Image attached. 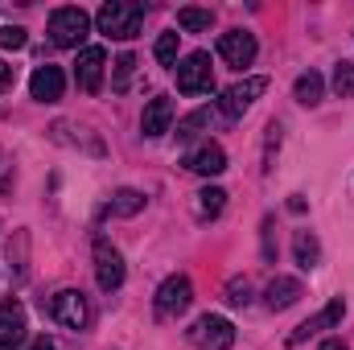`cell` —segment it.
<instances>
[{
    "instance_id": "obj_25",
    "label": "cell",
    "mask_w": 354,
    "mask_h": 350,
    "mask_svg": "<svg viewBox=\"0 0 354 350\" xmlns=\"http://www.w3.org/2000/svg\"><path fill=\"white\" fill-rule=\"evenodd\" d=\"M132 71H136V54H120V58H115V79H111V87L124 91L128 79H132Z\"/></svg>"
},
{
    "instance_id": "obj_5",
    "label": "cell",
    "mask_w": 354,
    "mask_h": 350,
    "mask_svg": "<svg viewBox=\"0 0 354 350\" xmlns=\"http://www.w3.org/2000/svg\"><path fill=\"white\" fill-rule=\"evenodd\" d=\"M50 317H54L58 326H66V330H83V326L91 322L87 297H83L79 288H62V293H54V301H50Z\"/></svg>"
},
{
    "instance_id": "obj_10",
    "label": "cell",
    "mask_w": 354,
    "mask_h": 350,
    "mask_svg": "<svg viewBox=\"0 0 354 350\" xmlns=\"http://www.w3.org/2000/svg\"><path fill=\"white\" fill-rule=\"evenodd\" d=\"M25 342V309L17 297L0 301V350H17Z\"/></svg>"
},
{
    "instance_id": "obj_21",
    "label": "cell",
    "mask_w": 354,
    "mask_h": 350,
    "mask_svg": "<svg viewBox=\"0 0 354 350\" xmlns=\"http://www.w3.org/2000/svg\"><path fill=\"white\" fill-rule=\"evenodd\" d=\"M107 210H111V214H124V219H128V214L145 210V194H140V190H120V194L111 198V206H107Z\"/></svg>"
},
{
    "instance_id": "obj_15",
    "label": "cell",
    "mask_w": 354,
    "mask_h": 350,
    "mask_svg": "<svg viewBox=\"0 0 354 350\" xmlns=\"http://www.w3.org/2000/svg\"><path fill=\"white\" fill-rule=\"evenodd\" d=\"M169 124H174V99L157 95V99L145 107V116H140V132H145V136H165Z\"/></svg>"
},
{
    "instance_id": "obj_14",
    "label": "cell",
    "mask_w": 354,
    "mask_h": 350,
    "mask_svg": "<svg viewBox=\"0 0 354 350\" xmlns=\"http://www.w3.org/2000/svg\"><path fill=\"white\" fill-rule=\"evenodd\" d=\"M185 169H194V174L202 177H218L227 169V153H223V145H202V149H194L189 157H185Z\"/></svg>"
},
{
    "instance_id": "obj_3",
    "label": "cell",
    "mask_w": 354,
    "mask_h": 350,
    "mask_svg": "<svg viewBox=\"0 0 354 350\" xmlns=\"http://www.w3.org/2000/svg\"><path fill=\"white\" fill-rule=\"evenodd\" d=\"M174 75H177V91L181 95H206V91H214V66H210V54L206 50L181 58Z\"/></svg>"
},
{
    "instance_id": "obj_7",
    "label": "cell",
    "mask_w": 354,
    "mask_h": 350,
    "mask_svg": "<svg viewBox=\"0 0 354 350\" xmlns=\"http://www.w3.org/2000/svg\"><path fill=\"white\" fill-rule=\"evenodd\" d=\"M264 91H268V79H260V75H256V79H243V83H235V87L223 91L218 111H223L227 120H239V116H243V111H248L260 95H264Z\"/></svg>"
},
{
    "instance_id": "obj_2",
    "label": "cell",
    "mask_w": 354,
    "mask_h": 350,
    "mask_svg": "<svg viewBox=\"0 0 354 350\" xmlns=\"http://www.w3.org/2000/svg\"><path fill=\"white\" fill-rule=\"evenodd\" d=\"M91 33V17L79 4H66V8H54L50 12V42L62 46V50H79Z\"/></svg>"
},
{
    "instance_id": "obj_29",
    "label": "cell",
    "mask_w": 354,
    "mask_h": 350,
    "mask_svg": "<svg viewBox=\"0 0 354 350\" xmlns=\"http://www.w3.org/2000/svg\"><path fill=\"white\" fill-rule=\"evenodd\" d=\"M322 350H346V347H342L338 338H330V342H322Z\"/></svg>"
},
{
    "instance_id": "obj_18",
    "label": "cell",
    "mask_w": 354,
    "mask_h": 350,
    "mask_svg": "<svg viewBox=\"0 0 354 350\" xmlns=\"http://www.w3.org/2000/svg\"><path fill=\"white\" fill-rule=\"evenodd\" d=\"M223 206H227V194H223L218 185H206V190L198 194V219H202V223L218 219V214H223Z\"/></svg>"
},
{
    "instance_id": "obj_17",
    "label": "cell",
    "mask_w": 354,
    "mask_h": 350,
    "mask_svg": "<svg viewBox=\"0 0 354 350\" xmlns=\"http://www.w3.org/2000/svg\"><path fill=\"white\" fill-rule=\"evenodd\" d=\"M292 256H297L301 268H317V260H322V243H317V235L297 231V235H292Z\"/></svg>"
},
{
    "instance_id": "obj_19",
    "label": "cell",
    "mask_w": 354,
    "mask_h": 350,
    "mask_svg": "<svg viewBox=\"0 0 354 350\" xmlns=\"http://www.w3.org/2000/svg\"><path fill=\"white\" fill-rule=\"evenodd\" d=\"M322 75L317 71H309V75H301L297 79V87H292V95H297V103H305V107H317L322 103Z\"/></svg>"
},
{
    "instance_id": "obj_26",
    "label": "cell",
    "mask_w": 354,
    "mask_h": 350,
    "mask_svg": "<svg viewBox=\"0 0 354 350\" xmlns=\"http://www.w3.org/2000/svg\"><path fill=\"white\" fill-rule=\"evenodd\" d=\"M25 29L21 25H0V50H25Z\"/></svg>"
},
{
    "instance_id": "obj_30",
    "label": "cell",
    "mask_w": 354,
    "mask_h": 350,
    "mask_svg": "<svg viewBox=\"0 0 354 350\" xmlns=\"http://www.w3.org/2000/svg\"><path fill=\"white\" fill-rule=\"evenodd\" d=\"M29 350H54V342H46V338H37V342H33Z\"/></svg>"
},
{
    "instance_id": "obj_20",
    "label": "cell",
    "mask_w": 354,
    "mask_h": 350,
    "mask_svg": "<svg viewBox=\"0 0 354 350\" xmlns=\"http://www.w3.org/2000/svg\"><path fill=\"white\" fill-rule=\"evenodd\" d=\"M177 25L185 33H206L214 25V12L210 8H177Z\"/></svg>"
},
{
    "instance_id": "obj_22",
    "label": "cell",
    "mask_w": 354,
    "mask_h": 350,
    "mask_svg": "<svg viewBox=\"0 0 354 350\" xmlns=\"http://www.w3.org/2000/svg\"><path fill=\"white\" fill-rule=\"evenodd\" d=\"M210 124V107H198V111H189L181 124H177V140H194L202 128Z\"/></svg>"
},
{
    "instance_id": "obj_28",
    "label": "cell",
    "mask_w": 354,
    "mask_h": 350,
    "mask_svg": "<svg viewBox=\"0 0 354 350\" xmlns=\"http://www.w3.org/2000/svg\"><path fill=\"white\" fill-rule=\"evenodd\" d=\"M12 83H17V66H8L0 58V91H12Z\"/></svg>"
},
{
    "instance_id": "obj_11",
    "label": "cell",
    "mask_w": 354,
    "mask_h": 350,
    "mask_svg": "<svg viewBox=\"0 0 354 350\" xmlns=\"http://www.w3.org/2000/svg\"><path fill=\"white\" fill-rule=\"evenodd\" d=\"M103 66H107V54H103V46H87V50H79V62H75V83L95 95L99 83H103Z\"/></svg>"
},
{
    "instance_id": "obj_8",
    "label": "cell",
    "mask_w": 354,
    "mask_h": 350,
    "mask_svg": "<svg viewBox=\"0 0 354 350\" xmlns=\"http://www.w3.org/2000/svg\"><path fill=\"white\" fill-rule=\"evenodd\" d=\"M218 58H223L227 66H235V71L252 66V58H256V37H252L248 29H231V33H223V37H218Z\"/></svg>"
},
{
    "instance_id": "obj_4",
    "label": "cell",
    "mask_w": 354,
    "mask_h": 350,
    "mask_svg": "<svg viewBox=\"0 0 354 350\" xmlns=\"http://www.w3.org/2000/svg\"><path fill=\"white\" fill-rule=\"evenodd\" d=\"M189 342L198 350H231L235 347V326L218 313H206L189 326Z\"/></svg>"
},
{
    "instance_id": "obj_6",
    "label": "cell",
    "mask_w": 354,
    "mask_h": 350,
    "mask_svg": "<svg viewBox=\"0 0 354 350\" xmlns=\"http://www.w3.org/2000/svg\"><path fill=\"white\" fill-rule=\"evenodd\" d=\"M124 276H128L124 256H120L107 239H95V280H99V288H103V293H115V288L124 284Z\"/></svg>"
},
{
    "instance_id": "obj_13",
    "label": "cell",
    "mask_w": 354,
    "mask_h": 350,
    "mask_svg": "<svg viewBox=\"0 0 354 350\" xmlns=\"http://www.w3.org/2000/svg\"><path fill=\"white\" fill-rule=\"evenodd\" d=\"M62 87H66V79H62V71L58 66H37L33 71V79H29V95L37 99V103H58L62 99Z\"/></svg>"
},
{
    "instance_id": "obj_12",
    "label": "cell",
    "mask_w": 354,
    "mask_h": 350,
    "mask_svg": "<svg viewBox=\"0 0 354 350\" xmlns=\"http://www.w3.org/2000/svg\"><path fill=\"white\" fill-rule=\"evenodd\" d=\"M189 301H194V288H189V280H185V276H169V280L157 288V313H161V317L181 313Z\"/></svg>"
},
{
    "instance_id": "obj_23",
    "label": "cell",
    "mask_w": 354,
    "mask_h": 350,
    "mask_svg": "<svg viewBox=\"0 0 354 350\" xmlns=\"http://www.w3.org/2000/svg\"><path fill=\"white\" fill-rule=\"evenodd\" d=\"M334 95L338 99H354V62H338L334 66Z\"/></svg>"
},
{
    "instance_id": "obj_27",
    "label": "cell",
    "mask_w": 354,
    "mask_h": 350,
    "mask_svg": "<svg viewBox=\"0 0 354 350\" xmlns=\"http://www.w3.org/2000/svg\"><path fill=\"white\" fill-rule=\"evenodd\" d=\"M227 301H231V305H248V301H252V284H248V276H243V280L235 276V280L227 284Z\"/></svg>"
},
{
    "instance_id": "obj_1",
    "label": "cell",
    "mask_w": 354,
    "mask_h": 350,
    "mask_svg": "<svg viewBox=\"0 0 354 350\" xmlns=\"http://www.w3.org/2000/svg\"><path fill=\"white\" fill-rule=\"evenodd\" d=\"M95 25H99V33H107L115 42H128L145 25V4H136V0H107L95 12Z\"/></svg>"
},
{
    "instance_id": "obj_16",
    "label": "cell",
    "mask_w": 354,
    "mask_h": 350,
    "mask_svg": "<svg viewBox=\"0 0 354 350\" xmlns=\"http://www.w3.org/2000/svg\"><path fill=\"white\" fill-rule=\"evenodd\" d=\"M297 301H301V280L276 276V280L268 284V309H272V313H280V309H288V305H297Z\"/></svg>"
},
{
    "instance_id": "obj_24",
    "label": "cell",
    "mask_w": 354,
    "mask_h": 350,
    "mask_svg": "<svg viewBox=\"0 0 354 350\" xmlns=\"http://www.w3.org/2000/svg\"><path fill=\"white\" fill-rule=\"evenodd\" d=\"M177 37H181V33H161V37H157V50H153V54H157L161 66H177Z\"/></svg>"
},
{
    "instance_id": "obj_9",
    "label": "cell",
    "mask_w": 354,
    "mask_h": 350,
    "mask_svg": "<svg viewBox=\"0 0 354 350\" xmlns=\"http://www.w3.org/2000/svg\"><path fill=\"white\" fill-rule=\"evenodd\" d=\"M342 317H346V301H342V297H334V301H330V305H326V309H322L317 317L301 322V326H297V330L288 334V347H301L305 338H313V334H322V330H334V326H338Z\"/></svg>"
}]
</instances>
